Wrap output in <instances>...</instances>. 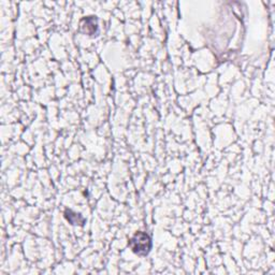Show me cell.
I'll return each instance as SVG.
<instances>
[{"instance_id":"obj_2","label":"cell","mask_w":275,"mask_h":275,"mask_svg":"<svg viewBox=\"0 0 275 275\" xmlns=\"http://www.w3.org/2000/svg\"><path fill=\"white\" fill-rule=\"evenodd\" d=\"M65 216L67 219H68V222L71 223L72 225H83L85 222V219L84 217H82L81 214L75 213L71 210H66Z\"/></svg>"},{"instance_id":"obj_1","label":"cell","mask_w":275,"mask_h":275,"mask_svg":"<svg viewBox=\"0 0 275 275\" xmlns=\"http://www.w3.org/2000/svg\"><path fill=\"white\" fill-rule=\"evenodd\" d=\"M129 246L134 254L139 256H146L152 249V239L148 234L140 231L131 237Z\"/></svg>"}]
</instances>
